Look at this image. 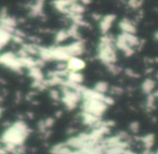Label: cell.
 I'll list each match as a JSON object with an SVG mask.
<instances>
[{"label":"cell","instance_id":"cell-1","mask_svg":"<svg viewBox=\"0 0 158 154\" xmlns=\"http://www.w3.org/2000/svg\"><path fill=\"white\" fill-rule=\"evenodd\" d=\"M31 135V128L24 121H16L10 124L0 136V142L6 148L8 154H12L16 149L23 147Z\"/></svg>","mask_w":158,"mask_h":154},{"label":"cell","instance_id":"cell-2","mask_svg":"<svg viewBox=\"0 0 158 154\" xmlns=\"http://www.w3.org/2000/svg\"><path fill=\"white\" fill-rule=\"evenodd\" d=\"M97 57L104 65H114L117 62V49L115 47V38L110 35H102L97 48Z\"/></svg>","mask_w":158,"mask_h":154},{"label":"cell","instance_id":"cell-3","mask_svg":"<svg viewBox=\"0 0 158 154\" xmlns=\"http://www.w3.org/2000/svg\"><path fill=\"white\" fill-rule=\"evenodd\" d=\"M141 40L135 34H126L120 33L115 38V47L117 50L121 51L126 57L134 54L135 50L140 48Z\"/></svg>","mask_w":158,"mask_h":154},{"label":"cell","instance_id":"cell-4","mask_svg":"<svg viewBox=\"0 0 158 154\" xmlns=\"http://www.w3.org/2000/svg\"><path fill=\"white\" fill-rule=\"evenodd\" d=\"M61 87V100L60 101L64 104V106L69 111L78 108L81 103V93H80V91H81L84 86L75 87V88L68 86Z\"/></svg>","mask_w":158,"mask_h":154},{"label":"cell","instance_id":"cell-5","mask_svg":"<svg viewBox=\"0 0 158 154\" xmlns=\"http://www.w3.org/2000/svg\"><path fill=\"white\" fill-rule=\"evenodd\" d=\"M0 64L14 72H21L23 70L20 58L13 52H5L0 54Z\"/></svg>","mask_w":158,"mask_h":154},{"label":"cell","instance_id":"cell-6","mask_svg":"<svg viewBox=\"0 0 158 154\" xmlns=\"http://www.w3.org/2000/svg\"><path fill=\"white\" fill-rule=\"evenodd\" d=\"M115 21H116V15H115V14H107V15H104L100 19L99 28H100V31H101L102 35L108 34V32L110 31V28H112Z\"/></svg>","mask_w":158,"mask_h":154},{"label":"cell","instance_id":"cell-7","mask_svg":"<svg viewBox=\"0 0 158 154\" xmlns=\"http://www.w3.org/2000/svg\"><path fill=\"white\" fill-rule=\"evenodd\" d=\"M66 67L69 72H81L86 67V62L80 57H73L66 62Z\"/></svg>","mask_w":158,"mask_h":154},{"label":"cell","instance_id":"cell-8","mask_svg":"<svg viewBox=\"0 0 158 154\" xmlns=\"http://www.w3.org/2000/svg\"><path fill=\"white\" fill-rule=\"evenodd\" d=\"M78 0H54L53 6L59 12L64 14L69 13V10Z\"/></svg>","mask_w":158,"mask_h":154},{"label":"cell","instance_id":"cell-9","mask_svg":"<svg viewBox=\"0 0 158 154\" xmlns=\"http://www.w3.org/2000/svg\"><path fill=\"white\" fill-rule=\"evenodd\" d=\"M118 27L120 29V33L126 34H135L136 33V26L133 23V21L129 19H123L118 23Z\"/></svg>","mask_w":158,"mask_h":154},{"label":"cell","instance_id":"cell-10","mask_svg":"<svg viewBox=\"0 0 158 154\" xmlns=\"http://www.w3.org/2000/svg\"><path fill=\"white\" fill-rule=\"evenodd\" d=\"M155 88H156V83L152 78H146L141 84V90L146 96L152 95V93L155 92Z\"/></svg>","mask_w":158,"mask_h":154},{"label":"cell","instance_id":"cell-11","mask_svg":"<svg viewBox=\"0 0 158 154\" xmlns=\"http://www.w3.org/2000/svg\"><path fill=\"white\" fill-rule=\"evenodd\" d=\"M44 0H35L31 6H29V15L31 16H39L42 14L44 10Z\"/></svg>","mask_w":158,"mask_h":154},{"label":"cell","instance_id":"cell-12","mask_svg":"<svg viewBox=\"0 0 158 154\" xmlns=\"http://www.w3.org/2000/svg\"><path fill=\"white\" fill-rule=\"evenodd\" d=\"M70 151H72V149L65 142L56 143V144H53L50 148L51 154H68Z\"/></svg>","mask_w":158,"mask_h":154},{"label":"cell","instance_id":"cell-13","mask_svg":"<svg viewBox=\"0 0 158 154\" xmlns=\"http://www.w3.org/2000/svg\"><path fill=\"white\" fill-rule=\"evenodd\" d=\"M140 142L144 150H152L155 144V136L153 134H146L140 137Z\"/></svg>","mask_w":158,"mask_h":154},{"label":"cell","instance_id":"cell-14","mask_svg":"<svg viewBox=\"0 0 158 154\" xmlns=\"http://www.w3.org/2000/svg\"><path fill=\"white\" fill-rule=\"evenodd\" d=\"M92 89L97 91V92L102 93V95H107V92L110 91V86L104 80H100V82L95 83V85L93 86Z\"/></svg>","mask_w":158,"mask_h":154},{"label":"cell","instance_id":"cell-15","mask_svg":"<svg viewBox=\"0 0 158 154\" xmlns=\"http://www.w3.org/2000/svg\"><path fill=\"white\" fill-rule=\"evenodd\" d=\"M69 37V34H68L67 29H61L56 33L55 35V41H56L57 45H61L62 42H64L65 40H67Z\"/></svg>","mask_w":158,"mask_h":154},{"label":"cell","instance_id":"cell-16","mask_svg":"<svg viewBox=\"0 0 158 154\" xmlns=\"http://www.w3.org/2000/svg\"><path fill=\"white\" fill-rule=\"evenodd\" d=\"M156 101H157V98L155 97V95H154V93L148 95V96H147V98H146V101H145V108H146L148 111H153L154 109H155Z\"/></svg>","mask_w":158,"mask_h":154},{"label":"cell","instance_id":"cell-17","mask_svg":"<svg viewBox=\"0 0 158 154\" xmlns=\"http://www.w3.org/2000/svg\"><path fill=\"white\" fill-rule=\"evenodd\" d=\"M50 97L55 101H60L61 100V90H56V89H51L50 90Z\"/></svg>","mask_w":158,"mask_h":154},{"label":"cell","instance_id":"cell-18","mask_svg":"<svg viewBox=\"0 0 158 154\" xmlns=\"http://www.w3.org/2000/svg\"><path fill=\"white\" fill-rule=\"evenodd\" d=\"M129 129L132 134H138V132L140 131V124H139L138 122H132L129 125Z\"/></svg>","mask_w":158,"mask_h":154},{"label":"cell","instance_id":"cell-19","mask_svg":"<svg viewBox=\"0 0 158 154\" xmlns=\"http://www.w3.org/2000/svg\"><path fill=\"white\" fill-rule=\"evenodd\" d=\"M128 5H129L130 8L135 10L141 7V5H142V0H129V1H128Z\"/></svg>","mask_w":158,"mask_h":154},{"label":"cell","instance_id":"cell-20","mask_svg":"<svg viewBox=\"0 0 158 154\" xmlns=\"http://www.w3.org/2000/svg\"><path fill=\"white\" fill-rule=\"evenodd\" d=\"M123 154H138V153H136L135 151H133V150H131L130 148H128V149L123 152Z\"/></svg>","mask_w":158,"mask_h":154},{"label":"cell","instance_id":"cell-21","mask_svg":"<svg viewBox=\"0 0 158 154\" xmlns=\"http://www.w3.org/2000/svg\"><path fill=\"white\" fill-rule=\"evenodd\" d=\"M79 1H80V3H82L84 6H87L88 3L91 2V0H79Z\"/></svg>","mask_w":158,"mask_h":154},{"label":"cell","instance_id":"cell-22","mask_svg":"<svg viewBox=\"0 0 158 154\" xmlns=\"http://www.w3.org/2000/svg\"><path fill=\"white\" fill-rule=\"evenodd\" d=\"M154 38H155L156 41H158V31L155 32V34H154Z\"/></svg>","mask_w":158,"mask_h":154},{"label":"cell","instance_id":"cell-23","mask_svg":"<svg viewBox=\"0 0 158 154\" xmlns=\"http://www.w3.org/2000/svg\"><path fill=\"white\" fill-rule=\"evenodd\" d=\"M2 112H3V109L0 106V117H1V115H2Z\"/></svg>","mask_w":158,"mask_h":154},{"label":"cell","instance_id":"cell-24","mask_svg":"<svg viewBox=\"0 0 158 154\" xmlns=\"http://www.w3.org/2000/svg\"><path fill=\"white\" fill-rule=\"evenodd\" d=\"M1 101H2V97L0 96V103H1Z\"/></svg>","mask_w":158,"mask_h":154}]
</instances>
